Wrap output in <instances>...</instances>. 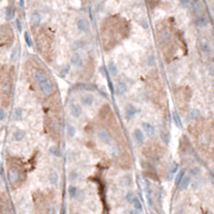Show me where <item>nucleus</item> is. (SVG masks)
<instances>
[{"label":"nucleus","mask_w":214,"mask_h":214,"mask_svg":"<svg viewBox=\"0 0 214 214\" xmlns=\"http://www.w3.org/2000/svg\"><path fill=\"white\" fill-rule=\"evenodd\" d=\"M98 138L99 140L101 141L102 143H104V145H111L112 143V136L111 134H110L109 132L106 130V128H99L98 130Z\"/></svg>","instance_id":"1"},{"label":"nucleus","mask_w":214,"mask_h":214,"mask_svg":"<svg viewBox=\"0 0 214 214\" xmlns=\"http://www.w3.org/2000/svg\"><path fill=\"white\" fill-rule=\"evenodd\" d=\"M139 112V109L137 108L135 105L133 104H127L125 106V109H124V117H125V120L130 121L131 119H133L137 114Z\"/></svg>","instance_id":"2"},{"label":"nucleus","mask_w":214,"mask_h":214,"mask_svg":"<svg viewBox=\"0 0 214 214\" xmlns=\"http://www.w3.org/2000/svg\"><path fill=\"white\" fill-rule=\"evenodd\" d=\"M69 110H70V115H71L73 118H80L83 115V108L82 106H80L79 104H77V103L73 102L70 104L69 106Z\"/></svg>","instance_id":"3"},{"label":"nucleus","mask_w":214,"mask_h":214,"mask_svg":"<svg viewBox=\"0 0 214 214\" xmlns=\"http://www.w3.org/2000/svg\"><path fill=\"white\" fill-rule=\"evenodd\" d=\"M39 88H40V91L44 95H49L53 92V85H51L49 79H45L43 82L39 83Z\"/></svg>","instance_id":"4"},{"label":"nucleus","mask_w":214,"mask_h":214,"mask_svg":"<svg viewBox=\"0 0 214 214\" xmlns=\"http://www.w3.org/2000/svg\"><path fill=\"white\" fill-rule=\"evenodd\" d=\"M133 137H134V140L136 141L138 145H143L146 140V135L143 133V131L139 127L134 128L133 131Z\"/></svg>","instance_id":"5"},{"label":"nucleus","mask_w":214,"mask_h":214,"mask_svg":"<svg viewBox=\"0 0 214 214\" xmlns=\"http://www.w3.org/2000/svg\"><path fill=\"white\" fill-rule=\"evenodd\" d=\"M80 103L85 107H91L94 103V96L91 93H86L80 96Z\"/></svg>","instance_id":"6"},{"label":"nucleus","mask_w":214,"mask_h":214,"mask_svg":"<svg viewBox=\"0 0 214 214\" xmlns=\"http://www.w3.org/2000/svg\"><path fill=\"white\" fill-rule=\"evenodd\" d=\"M141 130L143 131L145 134H147L148 136L153 137L155 135V127L153 124H151L150 122H147V121H143L141 123Z\"/></svg>","instance_id":"7"},{"label":"nucleus","mask_w":214,"mask_h":214,"mask_svg":"<svg viewBox=\"0 0 214 214\" xmlns=\"http://www.w3.org/2000/svg\"><path fill=\"white\" fill-rule=\"evenodd\" d=\"M77 29L80 32L87 33L90 31V22H88V19L86 18H79L77 21Z\"/></svg>","instance_id":"8"},{"label":"nucleus","mask_w":214,"mask_h":214,"mask_svg":"<svg viewBox=\"0 0 214 214\" xmlns=\"http://www.w3.org/2000/svg\"><path fill=\"white\" fill-rule=\"evenodd\" d=\"M19 178V171L18 169H17L16 167H11L9 168L8 170V179L9 181H10V183H15V182H17V180H18Z\"/></svg>","instance_id":"9"},{"label":"nucleus","mask_w":214,"mask_h":214,"mask_svg":"<svg viewBox=\"0 0 214 214\" xmlns=\"http://www.w3.org/2000/svg\"><path fill=\"white\" fill-rule=\"evenodd\" d=\"M71 64L74 65L75 67H82L84 64V60H83L82 56L79 53H73L71 56Z\"/></svg>","instance_id":"10"},{"label":"nucleus","mask_w":214,"mask_h":214,"mask_svg":"<svg viewBox=\"0 0 214 214\" xmlns=\"http://www.w3.org/2000/svg\"><path fill=\"white\" fill-rule=\"evenodd\" d=\"M87 45V42L83 39H79V40H76L72 43V46H71V49L74 51V53H78L79 49H83L84 47Z\"/></svg>","instance_id":"11"},{"label":"nucleus","mask_w":214,"mask_h":214,"mask_svg":"<svg viewBox=\"0 0 214 214\" xmlns=\"http://www.w3.org/2000/svg\"><path fill=\"white\" fill-rule=\"evenodd\" d=\"M41 21H42L41 14H40L39 12H37V11L32 12V14H31V16H30L31 25H32L33 27H37V26H39V25L41 24Z\"/></svg>","instance_id":"12"},{"label":"nucleus","mask_w":214,"mask_h":214,"mask_svg":"<svg viewBox=\"0 0 214 214\" xmlns=\"http://www.w3.org/2000/svg\"><path fill=\"white\" fill-rule=\"evenodd\" d=\"M195 24H196V26L199 27V28H204V27L208 26L209 19H208V17L204 16V15H200V16H198L197 18H196Z\"/></svg>","instance_id":"13"},{"label":"nucleus","mask_w":214,"mask_h":214,"mask_svg":"<svg viewBox=\"0 0 214 214\" xmlns=\"http://www.w3.org/2000/svg\"><path fill=\"white\" fill-rule=\"evenodd\" d=\"M48 181L51 185H57L59 182V175L56 170H51L48 173Z\"/></svg>","instance_id":"14"},{"label":"nucleus","mask_w":214,"mask_h":214,"mask_svg":"<svg viewBox=\"0 0 214 214\" xmlns=\"http://www.w3.org/2000/svg\"><path fill=\"white\" fill-rule=\"evenodd\" d=\"M34 78L38 83H41L45 79H48L46 72H45L44 70H37V71L34 72Z\"/></svg>","instance_id":"15"},{"label":"nucleus","mask_w":214,"mask_h":214,"mask_svg":"<svg viewBox=\"0 0 214 214\" xmlns=\"http://www.w3.org/2000/svg\"><path fill=\"white\" fill-rule=\"evenodd\" d=\"M127 85L124 84L123 82H119L118 84H117V87H116V92L118 95H124L125 93H127Z\"/></svg>","instance_id":"16"},{"label":"nucleus","mask_w":214,"mask_h":214,"mask_svg":"<svg viewBox=\"0 0 214 214\" xmlns=\"http://www.w3.org/2000/svg\"><path fill=\"white\" fill-rule=\"evenodd\" d=\"M26 137V132L24 130H16L14 133H13V139L15 141H22V139Z\"/></svg>","instance_id":"17"},{"label":"nucleus","mask_w":214,"mask_h":214,"mask_svg":"<svg viewBox=\"0 0 214 214\" xmlns=\"http://www.w3.org/2000/svg\"><path fill=\"white\" fill-rule=\"evenodd\" d=\"M191 180H192V179H191V176H185V177H184V179L182 180V182L180 183V185L178 186V188H179V190L180 191H185L186 188L190 186Z\"/></svg>","instance_id":"18"},{"label":"nucleus","mask_w":214,"mask_h":214,"mask_svg":"<svg viewBox=\"0 0 214 214\" xmlns=\"http://www.w3.org/2000/svg\"><path fill=\"white\" fill-rule=\"evenodd\" d=\"M171 116H172V120H173V123H175L176 127H177L178 128H182L183 124H182V120H181V118H180L179 114H178L177 111H172Z\"/></svg>","instance_id":"19"},{"label":"nucleus","mask_w":214,"mask_h":214,"mask_svg":"<svg viewBox=\"0 0 214 214\" xmlns=\"http://www.w3.org/2000/svg\"><path fill=\"white\" fill-rule=\"evenodd\" d=\"M199 48H200V50L204 51V53H206V54H209L211 51L210 44H209V42L206 41V40H202V41L199 42Z\"/></svg>","instance_id":"20"},{"label":"nucleus","mask_w":214,"mask_h":214,"mask_svg":"<svg viewBox=\"0 0 214 214\" xmlns=\"http://www.w3.org/2000/svg\"><path fill=\"white\" fill-rule=\"evenodd\" d=\"M48 151H49V153L55 157H61L62 156L61 150H60V148L57 147V146H51Z\"/></svg>","instance_id":"21"},{"label":"nucleus","mask_w":214,"mask_h":214,"mask_svg":"<svg viewBox=\"0 0 214 214\" xmlns=\"http://www.w3.org/2000/svg\"><path fill=\"white\" fill-rule=\"evenodd\" d=\"M67 194H69L70 198L72 199H75L77 197V194H78V188L74 185H70L69 188H67Z\"/></svg>","instance_id":"22"},{"label":"nucleus","mask_w":214,"mask_h":214,"mask_svg":"<svg viewBox=\"0 0 214 214\" xmlns=\"http://www.w3.org/2000/svg\"><path fill=\"white\" fill-rule=\"evenodd\" d=\"M131 204H132L133 208L136 209L137 211H141V210H143V204H141V201L139 200L138 197H135L134 199H133V201L131 202Z\"/></svg>","instance_id":"23"},{"label":"nucleus","mask_w":214,"mask_h":214,"mask_svg":"<svg viewBox=\"0 0 214 214\" xmlns=\"http://www.w3.org/2000/svg\"><path fill=\"white\" fill-rule=\"evenodd\" d=\"M146 197H147V201L148 204L150 207H153V197H152V191H151L150 186H147V191H146Z\"/></svg>","instance_id":"24"},{"label":"nucleus","mask_w":214,"mask_h":214,"mask_svg":"<svg viewBox=\"0 0 214 214\" xmlns=\"http://www.w3.org/2000/svg\"><path fill=\"white\" fill-rule=\"evenodd\" d=\"M15 15V10L13 6H8V8L6 9V19H12L13 17H14Z\"/></svg>","instance_id":"25"},{"label":"nucleus","mask_w":214,"mask_h":214,"mask_svg":"<svg viewBox=\"0 0 214 214\" xmlns=\"http://www.w3.org/2000/svg\"><path fill=\"white\" fill-rule=\"evenodd\" d=\"M76 134V128L73 127L72 124H67V135L69 138H73Z\"/></svg>","instance_id":"26"},{"label":"nucleus","mask_w":214,"mask_h":214,"mask_svg":"<svg viewBox=\"0 0 214 214\" xmlns=\"http://www.w3.org/2000/svg\"><path fill=\"white\" fill-rule=\"evenodd\" d=\"M108 71H109L110 75L112 76H116L118 74V69H117V65L114 63L112 61H110L108 63Z\"/></svg>","instance_id":"27"},{"label":"nucleus","mask_w":214,"mask_h":214,"mask_svg":"<svg viewBox=\"0 0 214 214\" xmlns=\"http://www.w3.org/2000/svg\"><path fill=\"white\" fill-rule=\"evenodd\" d=\"M200 117V110L199 109H193L190 111V115H188V118L191 120H197Z\"/></svg>","instance_id":"28"},{"label":"nucleus","mask_w":214,"mask_h":214,"mask_svg":"<svg viewBox=\"0 0 214 214\" xmlns=\"http://www.w3.org/2000/svg\"><path fill=\"white\" fill-rule=\"evenodd\" d=\"M13 118L14 120L18 121L22 118V108H15L14 112H13Z\"/></svg>","instance_id":"29"},{"label":"nucleus","mask_w":214,"mask_h":214,"mask_svg":"<svg viewBox=\"0 0 214 214\" xmlns=\"http://www.w3.org/2000/svg\"><path fill=\"white\" fill-rule=\"evenodd\" d=\"M178 170H179V165H178V163L173 162V163L170 165V168H169V178L172 177L175 173H177Z\"/></svg>","instance_id":"30"},{"label":"nucleus","mask_w":214,"mask_h":214,"mask_svg":"<svg viewBox=\"0 0 214 214\" xmlns=\"http://www.w3.org/2000/svg\"><path fill=\"white\" fill-rule=\"evenodd\" d=\"M184 177H185V171H184V170L180 171L179 175H178V176H177V178H176V185L179 186V185H180V183H181V182H182V180L184 179Z\"/></svg>","instance_id":"31"},{"label":"nucleus","mask_w":214,"mask_h":214,"mask_svg":"<svg viewBox=\"0 0 214 214\" xmlns=\"http://www.w3.org/2000/svg\"><path fill=\"white\" fill-rule=\"evenodd\" d=\"M200 172H201V169H200L198 166H194V167H192L190 169V175L193 176V177H196V176L200 175Z\"/></svg>","instance_id":"32"},{"label":"nucleus","mask_w":214,"mask_h":214,"mask_svg":"<svg viewBox=\"0 0 214 214\" xmlns=\"http://www.w3.org/2000/svg\"><path fill=\"white\" fill-rule=\"evenodd\" d=\"M78 177H79V175H78V172L76 170L70 171V173H69V180H70V181H76V180L78 179Z\"/></svg>","instance_id":"33"},{"label":"nucleus","mask_w":214,"mask_h":214,"mask_svg":"<svg viewBox=\"0 0 214 214\" xmlns=\"http://www.w3.org/2000/svg\"><path fill=\"white\" fill-rule=\"evenodd\" d=\"M24 39H25V42H26V44L28 45L29 47L32 46V40H31V37H30V34H29L28 31H26V32L24 33Z\"/></svg>","instance_id":"34"},{"label":"nucleus","mask_w":214,"mask_h":214,"mask_svg":"<svg viewBox=\"0 0 214 214\" xmlns=\"http://www.w3.org/2000/svg\"><path fill=\"white\" fill-rule=\"evenodd\" d=\"M17 55H18V48H17V47H15V48L12 50V54H11V61H13V62L16 61Z\"/></svg>","instance_id":"35"},{"label":"nucleus","mask_w":214,"mask_h":214,"mask_svg":"<svg viewBox=\"0 0 214 214\" xmlns=\"http://www.w3.org/2000/svg\"><path fill=\"white\" fill-rule=\"evenodd\" d=\"M136 197V196H135V194L133 193V192H128L127 194V196H125V199H127V202H132L133 201V199H134V198Z\"/></svg>","instance_id":"36"},{"label":"nucleus","mask_w":214,"mask_h":214,"mask_svg":"<svg viewBox=\"0 0 214 214\" xmlns=\"http://www.w3.org/2000/svg\"><path fill=\"white\" fill-rule=\"evenodd\" d=\"M124 214H139V211L134 208H127L124 210Z\"/></svg>","instance_id":"37"},{"label":"nucleus","mask_w":214,"mask_h":214,"mask_svg":"<svg viewBox=\"0 0 214 214\" xmlns=\"http://www.w3.org/2000/svg\"><path fill=\"white\" fill-rule=\"evenodd\" d=\"M15 25H16L17 31H18V32H22V22H21V19H19V18H16V19H15Z\"/></svg>","instance_id":"38"},{"label":"nucleus","mask_w":214,"mask_h":214,"mask_svg":"<svg viewBox=\"0 0 214 214\" xmlns=\"http://www.w3.org/2000/svg\"><path fill=\"white\" fill-rule=\"evenodd\" d=\"M6 119V111L0 107V121H3Z\"/></svg>","instance_id":"39"},{"label":"nucleus","mask_w":214,"mask_h":214,"mask_svg":"<svg viewBox=\"0 0 214 214\" xmlns=\"http://www.w3.org/2000/svg\"><path fill=\"white\" fill-rule=\"evenodd\" d=\"M210 74L214 76V67H210Z\"/></svg>","instance_id":"40"},{"label":"nucleus","mask_w":214,"mask_h":214,"mask_svg":"<svg viewBox=\"0 0 214 214\" xmlns=\"http://www.w3.org/2000/svg\"><path fill=\"white\" fill-rule=\"evenodd\" d=\"M175 214H185V213H184L182 210H179V211H177V212H176Z\"/></svg>","instance_id":"41"},{"label":"nucleus","mask_w":214,"mask_h":214,"mask_svg":"<svg viewBox=\"0 0 214 214\" xmlns=\"http://www.w3.org/2000/svg\"><path fill=\"white\" fill-rule=\"evenodd\" d=\"M212 11H213V13H214V2L212 3Z\"/></svg>","instance_id":"42"},{"label":"nucleus","mask_w":214,"mask_h":214,"mask_svg":"<svg viewBox=\"0 0 214 214\" xmlns=\"http://www.w3.org/2000/svg\"><path fill=\"white\" fill-rule=\"evenodd\" d=\"M212 63L214 64V56H213V57H212Z\"/></svg>","instance_id":"43"}]
</instances>
